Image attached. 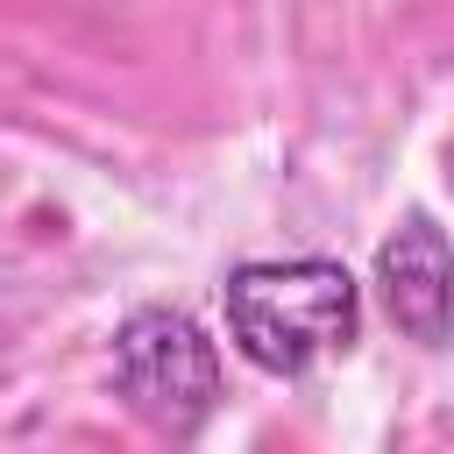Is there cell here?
Returning <instances> with one entry per match:
<instances>
[{
  "label": "cell",
  "instance_id": "2",
  "mask_svg": "<svg viewBox=\"0 0 454 454\" xmlns=\"http://www.w3.org/2000/svg\"><path fill=\"white\" fill-rule=\"evenodd\" d=\"M114 383H121V397L142 426L184 440L220 404V348L206 340V326L192 312L142 305L114 333Z\"/></svg>",
  "mask_w": 454,
  "mask_h": 454
},
{
  "label": "cell",
  "instance_id": "3",
  "mask_svg": "<svg viewBox=\"0 0 454 454\" xmlns=\"http://www.w3.org/2000/svg\"><path fill=\"white\" fill-rule=\"evenodd\" d=\"M376 284H383V305L390 319L440 348L447 340V298H454V270H447V234L433 227V213H411L383 248H376Z\"/></svg>",
  "mask_w": 454,
  "mask_h": 454
},
{
  "label": "cell",
  "instance_id": "1",
  "mask_svg": "<svg viewBox=\"0 0 454 454\" xmlns=\"http://www.w3.org/2000/svg\"><path fill=\"white\" fill-rule=\"evenodd\" d=\"M227 333L270 376H305L326 355H348L362 333V291L333 255L241 262L227 277Z\"/></svg>",
  "mask_w": 454,
  "mask_h": 454
}]
</instances>
